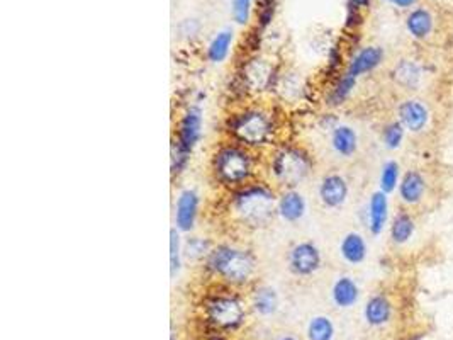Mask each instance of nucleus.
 <instances>
[{"instance_id": "nucleus-4", "label": "nucleus", "mask_w": 453, "mask_h": 340, "mask_svg": "<svg viewBox=\"0 0 453 340\" xmlns=\"http://www.w3.org/2000/svg\"><path fill=\"white\" fill-rule=\"evenodd\" d=\"M204 267L211 276L217 277L224 284L245 286L256 273L255 254L249 248L234 243H217L211 248Z\"/></svg>"}, {"instance_id": "nucleus-19", "label": "nucleus", "mask_w": 453, "mask_h": 340, "mask_svg": "<svg viewBox=\"0 0 453 340\" xmlns=\"http://www.w3.org/2000/svg\"><path fill=\"white\" fill-rule=\"evenodd\" d=\"M252 307L260 316H272L279 309V294L270 286H258L252 294Z\"/></svg>"}, {"instance_id": "nucleus-31", "label": "nucleus", "mask_w": 453, "mask_h": 340, "mask_svg": "<svg viewBox=\"0 0 453 340\" xmlns=\"http://www.w3.org/2000/svg\"><path fill=\"white\" fill-rule=\"evenodd\" d=\"M402 138H404V126L401 123H390L389 126H386L382 133V140L384 145H386L389 150H395V148L401 145Z\"/></svg>"}, {"instance_id": "nucleus-34", "label": "nucleus", "mask_w": 453, "mask_h": 340, "mask_svg": "<svg viewBox=\"0 0 453 340\" xmlns=\"http://www.w3.org/2000/svg\"><path fill=\"white\" fill-rule=\"evenodd\" d=\"M258 16L262 21V26H267L268 21L272 19L274 14V0H258Z\"/></svg>"}, {"instance_id": "nucleus-22", "label": "nucleus", "mask_w": 453, "mask_h": 340, "mask_svg": "<svg viewBox=\"0 0 453 340\" xmlns=\"http://www.w3.org/2000/svg\"><path fill=\"white\" fill-rule=\"evenodd\" d=\"M214 245L204 236H189L183 242V259L192 262H204Z\"/></svg>"}, {"instance_id": "nucleus-8", "label": "nucleus", "mask_w": 453, "mask_h": 340, "mask_svg": "<svg viewBox=\"0 0 453 340\" xmlns=\"http://www.w3.org/2000/svg\"><path fill=\"white\" fill-rule=\"evenodd\" d=\"M322 255L320 247L311 240H301L287 254V269L295 277H309L321 269Z\"/></svg>"}, {"instance_id": "nucleus-32", "label": "nucleus", "mask_w": 453, "mask_h": 340, "mask_svg": "<svg viewBox=\"0 0 453 340\" xmlns=\"http://www.w3.org/2000/svg\"><path fill=\"white\" fill-rule=\"evenodd\" d=\"M190 162V155L182 152L180 148H176L172 145V154H170V169L172 175H180L183 174Z\"/></svg>"}, {"instance_id": "nucleus-16", "label": "nucleus", "mask_w": 453, "mask_h": 340, "mask_svg": "<svg viewBox=\"0 0 453 340\" xmlns=\"http://www.w3.org/2000/svg\"><path fill=\"white\" fill-rule=\"evenodd\" d=\"M331 148L336 155L352 156L359 148L356 131L348 124H336L331 129Z\"/></svg>"}, {"instance_id": "nucleus-35", "label": "nucleus", "mask_w": 453, "mask_h": 340, "mask_svg": "<svg viewBox=\"0 0 453 340\" xmlns=\"http://www.w3.org/2000/svg\"><path fill=\"white\" fill-rule=\"evenodd\" d=\"M368 6V0H350L352 9H362V7Z\"/></svg>"}, {"instance_id": "nucleus-21", "label": "nucleus", "mask_w": 453, "mask_h": 340, "mask_svg": "<svg viewBox=\"0 0 453 340\" xmlns=\"http://www.w3.org/2000/svg\"><path fill=\"white\" fill-rule=\"evenodd\" d=\"M399 193H401L402 201L408 204H414L421 200L425 193V181L418 172H408L402 177L401 186H399Z\"/></svg>"}, {"instance_id": "nucleus-18", "label": "nucleus", "mask_w": 453, "mask_h": 340, "mask_svg": "<svg viewBox=\"0 0 453 340\" xmlns=\"http://www.w3.org/2000/svg\"><path fill=\"white\" fill-rule=\"evenodd\" d=\"M359 294H360L359 286H356V282L348 276L338 277L331 289L333 301H335L336 307L340 308L353 307V305L356 303V300H359Z\"/></svg>"}, {"instance_id": "nucleus-7", "label": "nucleus", "mask_w": 453, "mask_h": 340, "mask_svg": "<svg viewBox=\"0 0 453 340\" xmlns=\"http://www.w3.org/2000/svg\"><path fill=\"white\" fill-rule=\"evenodd\" d=\"M202 128H204V113H202L201 106H187L182 116H180L179 124H176V131L172 145L180 148L182 152H186V154L192 155V152L195 150V147L202 140Z\"/></svg>"}, {"instance_id": "nucleus-14", "label": "nucleus", "mask_w": 453, "mask_h": 340, "mask_svg": "<svg viewBox=\"0 0 453 340\" xmlns=\"http://www.w3.org/2000/svg\"><path fill=\"white\" fill-rule=\"evenodd\" d=\"M387 216H389L387 194L377 191V193L372 194L370 201H368V230L374 235H380L387 223Z\"/></svg>"}, {"instance_id": "nucleus-17", "label": "nucleus", "mask_w": 453, "mask_h": 340, "mask_svg": "<svg viewBox=\"0 0 453 340\" xmlns=\"http://www.w3.org/2000/svg\"><path fill=\"white\" fill-rule=\"evenodd\" d=\"M399 120H401V124L411 131H421L428 121V111L421 102L406 101L399 108Z\"/></svg>"}, {"instance_id": "nucleus-9", "label": "nucleus", "mask_w": 453, "mask_h": 340, "mask_svg": "<svg viewBox=\"0 0 453 340\" xmlns=\"http://www.w3.org/2000/svg\"><path fill=\"white\" fill-rule=\"evenodd\" d=\"M201 208V194L192 187L182 189L175 200L174 206V227L182 233H192L199 218Z\"/></svg>"}, {"instance_id": "nucleus-6", "label": "nucleus", "mask_w": 453, "mask_h": 340, "mask_svg": "<svg viewBox=\"0 0 453 340\" xmlns=\"http://www.w3.org/2000/svg\"><path fill=\"white\" fill-rule=\"evenodd\" d=\"M207 322L221 330H234L245 322V305L236 294L217 293L206 303Z\"/></svg>"}, {"instance_id": "nucleus-33", "label": "nucleus", "mask_w": 453, "mask_h": 340, "mask_svg": "<svg viewBox=\"0 0 453 340\" xmlns=\"http://www.w3.org/2000/svg\"><path fill=\"white\" fill-rule=\"evenodd\" d=\"M252 2L253 0H233L231 14L238 24H248L249 14H252Z\"/></svg>"}, {"instance_id": "nucleus-30", "label": "nucleus", "mask_w": 453, "mask_h": 340, "mask_svg": "<svg viewBox=\"0 0 453 340\" xmlns=\"http://www.w3.org/2000/svg\"><path fill=\"white\" fill-rule=\"evenodd\" d=\"M399 179V165L395 162H387L380 170V191L386 194L393 193L397 186Z\"/></svg>"}, {"instance_id": "nucleus-13", "label": "nucleus", "mask_w": 453, "mask_h": 340, "mask_svg": "<svg viewBox=\"0 0 453 340\" xmlns=\"http://www.w3.org/2000/svg\"><path fill=\"white\" fill-rule=\"evenodd\" d=\"M382 58H384V51L379 47H367L360 49V51L353 56L352 62L348 63L347 74L359 79L360 75L375 70V68L382 63Z\"/></svg>"}, {"instance_id": "nucleus-36", "label": "nucleus", "mask_w": 453, "mask_h": 340, "mask_svg": "<svg viewBox=\"0 0 453 340\" xmlns=\"http://www.w3.org/2000/svg\"><path fill=\"white\" fill-rule=\"evenodd\" d=\"M390 2L395 3L399 7H409L411 3H414V0H390Z\"/></svg>"}, {"instance_id": "nucleus-28", "label": "nucleus", "mask_w": 453, "mask_h": 340, "mask_svg": "<svg viewBox=\"0 0 453 340\" xmlns=\"http://www.w3.org/2000/svg\"><path fill=\"white\" fill-rule=\"evenodd\" d=\"M431 16L429 13H426L423 9L414 10L413 14L408 17V29L414 38H425L426 34L431 31Z\"/></svg>"}, {"instance_id": "nucleus-11", "label": "nucleus", "mask_w": 453, "mask_h": 340, "mask_svg": "<svg viewBox=\"0 0 453 340\" xmlns=\"http://www.w3.org/2000/svg\"><path fill=\"white\" fill-rule=\"evenodd\" d=\"M307 213V201L299 189H283L277 197V216L286 223H299Z\"/></svg>"}, {"instance_id": "nucleus-25", "label": "nucleus", "mask_w": 453, "mask_h": 340, "mask_svg": "<svg viewBox=\"0 0 453 340\" xmlns=\"http://www.w3.org/2000/svg\"><path fill=\"white\" fill-rule=\"evenodd\" d=\"M356 86V79L353 77L350 74H345L338 79V82L335 83V87L331 89V92L328 95V102L331 106H340L350 97V94L353 92Z\"/></svg>"}, {"instance_id": "nucleus-27", "label": "nucleus", "mask_w": 453, "mask_h": 340, "mask_svg": "<svg viewBox=\"0 0 453 340\" xmlns=\"http://www.w3.org/2000/svg\"><path fill=\"white\" fill-rule=\"evenodd\" d=\"M394 77L399 83H401V86L408 87V89H413V87H416L418 82H420L421 70L416 63L404 60V62H401L397 67H395Z\"/></svg>"}, {"instance_id": "nucleus-29", "label": "nucleus", "mask_w": 453, "mask_h": 340, "mask_svg": "<svg viewBox=\"0 0 453 340\" xmlns=\"http://www.w3.org/2000/svg\"><path fill=\"white\" fill-rule=\"evenodd\" d=\"M414 232V223L413 220L408 215H399L395 216L393 221V227H390V238H393L394 243H406L411 238Z\"/></svg>"}, {"instance_id": "nucleus-15", "label": "nucleus", "mask_w": 453, "mask_h": 340, "mask_svg": "<svg viewBox=\"0 0 453 340\" xmlns=\"http://www.w3.org/2000/svg\"><path fill=\"white\" fill-rule=\"evenodd\" d=\"M340 255L345 262L352 264V266L362 264L367 257L365 238L356 232L347 233L340 242Z\"/></svg>"}, {"instance_id": "nucleus-12", "label": "nucleus", "mask_w": 453, "mask_h": 340, "mask_svg": "<svg viewBox=\"0 0 453 340\" xmlns=\"http://www.w3.org/2000/svg\"><path fill=\"white\" fill-rule=\"evenodd\" d=\"M272 79H274V72L272 67L265 60H252L247 65L243 72V83L247 87V90H267L270 89Z\"/></svg>"}, {"instance_id": "nucleus-1", "label": "nucleus", "mask_w": 453, "mask_h": 340, "mask_svg": "<svg viewBox=\"0 0 453 340\" xmlns=\"http://www.w3.org/2000/svg\"><path fill=\"white\" fill-rule=\"evenodd\" d=\"M277 197L279 193L270 184L253 181L231 191L228 211L238 225L258 230L267 227L277 215Z\"/></svg>"}, {"instance_id": "nucleus-20", "label": "nucleus", "mask_w": 453, "mask_h": 340, "mask_svg": "<svg viewBox=\"0 0 453 340\" xmlns=\"http://www.w3.org/2000/svg\"><path fill=\"white\" fill-rule=\"evenodd\" d=\"M231 44L233 31H229V29L220 31L211 40L209 47H207V60L214 65L226 62V58L229 56V51H231Z\"/></svg>"}, {"instance_id": "nucleus-23", "label": "nucleus", "mask_w": 453, "mask_h": 340, "mask_svg": "<svg viewBox=\"0 0 453 340\" xmlns=\"http://www.w3.org/2000/svg\"><path fill=\"white\" fill-rule=\"evenodd\" d=\"M390 318V305L384 296H374L365 307V320L370 325H382Z\"/></svg>"}, {"instance_id": "nucleus-37", "label": "nucleus", "mask_w": 453, "mask_h": 340, "mask_svg": "<svg viewBox=\"0 0 453 340\" xmlns=\"http://www.w3.org/2000/svg\"><path fill=\"white\" fill-rule=\"evenodd\" d=\"M279 340H295V339L290 337V335H286V337H280Z\"/></svg>"}, {"instance_id": "nucleus-2", "label": "nucleus", "mask_w": 453, "mask_h": 340, "mask_svg": "<svg viewBox=\"0 0 453 340\" xmlns=\"http://www.w3.org/2000/svg\"><path fill=\"white\" fill-rule=\"evenodd\" d=\"M211 174L216 184L229 191L256 181L258 174V159L255 152L236 141H226L214 150L211 159Z\"/></svg>"}, {"instance_id": "nucleus-3", "label": "nucleus", "mask_w": 453, "mask_h": 340, "mask_svg": "<svg viewBox=\"0 0 453 340\" xmlns=\"http://www.w3.org/2000/svg\"><path fill=\"white\" fill-rule=\"evenodd\" d=\"M277 120L268 109L248 106L231 114L226 121V129L231 141L256 152L272 147L277 135Z\"/></svg>"}, {"instance_id": "nucleus-10", "label": "nucleus", "mask_w": 453, "mask_h": 340, "mask_svg": "<svg viewBox=\"0 0 453 340\" xmlns=\"http://www.w3.org/2000/svg\"><path fill=\"white\" fill-rule=\"evenodd\" d=\"M348 193L350 187L347 179L340 174H326L318 186V197L328 209L341 208L348 200Z\"/></svg>"}, {"instance_id": "nucleus-24", "label": "nucleus", "mask_w": 453, "mask_h": 340, "mask_svg": "<svg viewBox=\"0 0 453 340\" xmlns=\"http://www.w3.org/2000/svg\"><path fill=\"white\" fill-rule=\"evenodd\" d=\"M183 266V242L182 232L175 227L170 228V276L175 279Z\"/></svg>"}, {"instance_id": "nucleus-26", "label": "nucleus", "mask_w": 453, "mask_h": 340, "mask_svg": "<svg viewBox=\"0 0 453 340\" xmlns=\"http://www.w3.org/2000/svg\"><path fill=\"white\" fill-rule=\"evenodd\" d=\"M307 337L309 340H333L335 327L328 316H314L307 325Z\"/></svg>"}, {"instance_id": "nucleus-5", "label": "nucleus", "mask_w": 453, "mask_h": 340, "mask_svg": "<svg viewBox=\"0 0 453 340\" xmlns=\"http://www.w3.org/2000/svg\"><path fill=\"white\" fill-rule=\"evenodd\" d=\"M267 170L270 182L280 187V191L297 189L311 175L313 160L304 148L283 143L272 150Z\"/></svg>"}]
</instances>
